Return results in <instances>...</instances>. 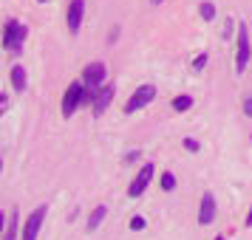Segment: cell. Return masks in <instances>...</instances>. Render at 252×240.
Returning <instances> with one entry per match:
<instances>
[{
  "mask_svg": "<svg viewBox=\"0 0 252 240\" xmlns=\"http://www.w3.org/2000/svg\"><path fill=\"white\" fill-rule=\"evenodd\" d=\"M161 189H164V192L176 189V175H173V172H161Z\"/></svg>",
  "mask_w": 252,
  "mask_h": 240,
  "instance_id": "cell-16",
  "label": "cell"
},
{
  "mask_svg": "<svg viewBox=\"0 0 252 240\" xmlns=\"http://www.w3.org/2000/svg\"><path fill=\"white\" fill-rule=\"evenodd\" d=\"M9 80H12V88H14L17 93L26 91V82H29V77H26V68H23V65H14L12 74H9Z\"/></svg>",
  "mask_w": 252,
  "mask_h": 240,
  "instance_id": "cell-11",
  "label": "cell"
},
{
  "mask_svg": "<svg viewBox=\"0 0 252 240\" xmlns=\"http://www.w3.org/2000/svg\"><path fill=\"white\" fill-rule=\"evenodd\" d=\"M173 107H176L179 113H182V110H190V107H193V96H190V93H182V96H176V99H173Z\"/></svg>",
  "mask_w": 252,
  "mask_h": 240,
  "instance_id": "cell-14",
  "label": "cell"
},
{
  "mask_svg": "<svg viewBox=\"0 0 252 240\" xmlns=\"http://www.w3.org/2000/svg\"><path fill=\"white\" fill-rule=\"evenodd\" d=\"M88 102H94V91L85 88V82H71L68 91H65V96H63V116L71 119L82 105H88Z\"/></svg>",
  "mask_w": 252,
  "mask_h": 240,
  "instance_id": "cell-1",
  "label": "cell"
},
{
  "mask_svg": "<svg viewBox=\"0 0 252 240\" xmlns=\"http://www.w3.org/2000/svg\"><path fill=\"white\" fill-rule=\"evenodd\" d=\"M247 226H252V206H250V212H247Z\"/></svg>",
  "mask_w": 252,
  "mask_h": 240,
  "instance_id": "cell-21",
  "label": "cell"
},
{
  "mask_svg": "<svg viewBox=\"0 0 252 240\" xmlns=\"http://www.w3.org/2000/svg\"><path fill=\"white\" fill-rule=\"evenodd\" d=\"M213 220H216V195L204 192L201 204H198V223H201V226H210Z\"/></svg>",
  "mask_w": 252,
  "mask_h": 240,
  "instance_id": "cell-9",
  "label": "cell"
},
{
  "mask_svg": "<svg viewBox=\"0 0 252 240\" xmlns=\"http://www.w3.org/2000/svg\"><path fill=\"white\" fill-rule=\"evenodd\" d=\"M153 99H156V88H153V85H139L136 91L130 93V99H127L125 113H136V110H142V107L150 105Z\"/></svg>",
  "mask_w": 252,
  "mask_h": 240,
  "instance_id": "cell-4",
  "label": "cell"
},
{
  "mask_svg": "<svg viewBox=\"0 0 252 240\" xmlns=\"http://www.w3.org/2000/svg\"><path fill=\"white\" fill-rule=\"evenodd\" d=\"M105 215H108V206H96V209L91 212V217H88V232H96L99 223L105 220Z\"/></svg>",
  "mask_w": 252,
  "mask_h": 240,
  "instance_id": "cell-13",
  "label": "cell"
},
{
  "mask_svg": "<svg viewBox=\"0 0 252 240\" xmlns=\"http://www.w3.org/2000/svg\"><path fill=\"white\" fill-rule=\"evenodd\" d=\"M216 240H227V238H224V235H218V238H216Z\"/></svg>",
  "mask_w": 252,
  "mask_h": 240,
  "instance_id": "cell-23",
  "label": "cell"
},
{
  "mask_svg": "<svg viewBox=\"0 0 252 240\" xmlns=\"http://www.w3.org/2000/svg\"><path fill=\"white\" fill-rule=\"evenodd\" d=\"M82 14H85V0H71L68 12H65V23H68V31L77 34L82 26Z\"/></svg>",
  "mask_w": 252,
  "mask_h": 240,
  "instance_id": "cell-8",
  "label": "cell"
},
{
  "mask_svg": "<svg viewBox=\"0 0 252 240\" xmlns=\"http://www.w3.org/2000/svg\"><path fill=\"white\" fill-rule=\"evenodd\" d=\"M182 144H184V150H187V153H198V150H201V144H198L195 138H184Z\"/></svg>",
  "mask_w": 252,
  "mask_h": 240,
  "instance_id": "cell-17",
  "label": "cell"
},
{
  "mask_svg": "<svg viewBox=\"0 0 252 240\" xmlns=\"http://www.w3.org/2000/svg\"><path fill=\"white\" fill-rule=\"evenodd\" d=\"M114 99V85H102L99 91H94V113L102 116L108 110V105Z\"/></svg>",
  "mask_w": 252,
  "mask_h": 240,
  "instance_id": "cell-10",
  "label": "cell"
},
{
  "mask_svg": "<svg viewBox=\"0 0 252 240\" xmlns=\"http://www.w3.org/2000/svg\"><path fill=\"white\" fill-rule=\"evenodd\" d=\"M37 3H46V0H37Z\"/></svg>",
  "mask_w": 252,
  "mask_h": 240,
  "instance_id": "cell-24",
  "label": "cell"
},
{
  "mask_svg": "<svg viewBox=\"0 0 252 240\" xmlns=\"http://www.w3.org/2000/svg\"><path fill=\"white\" fill-rule=\"evenodd\" d=\"M250 57H252L250 28H247V23H238V34H235V71H238V74H244V71H247Z\"/></svg>",
  "mask_w": 252,
  "mask_h": 240,
  "instance_id": "cell-3",
  "label": "cell"
},
{
  "mask_svg": "<svg viewBox=\"0 0 252 240\" xmlns=\"http://www.w3.org/2000/svg\"><path fill=\"white\" fill-rule=\"evenodd\" d=\"M20 217H17V209H12L9 212V217H6V232H3V240H17V223Z\"/></svg>",
  "mask_w": 252,
  "mask_h": 240,
  "instance_id": "cell-12",
  "label": "cell"
},
{
  "mask_svg": "<svg viewBox=\"0 0 252 240\" xmlns=\"http://www.w3.org/2000/svg\"><path fill=\"white\" fill-rule=\"evenodd\" d=\"M26 26L20 23V20H6V26H3V48L12 54V57H17L20 51H23V43H26Z\"/></svg>",
  "mask_w": 252,
  "mask_h": 240,
  "instance_id": "cell-2",
  "label": "cell"
},
{
  "mask_svg": "<svg viewBox=\"0 0 252 240\" xmlns=\"http://www.w3.org/2000/svg\"><path fill=\"white\" fill-rule=\"evenodd\" d=\"M150 3H153V6H159V3H161V0H150Z\"/></svg>",
  "mask_w": 252,
  "mask_h": 240,
  "instance_id": "cell-22",
  "label": "cell"
},
{
  "mask_svg": "<svg viewBox=\"0 0 252 240\" xmlns=\"http://www.w3.org/2000/svg\"><path fill=\"white\" fill-rule=\"evenodd\" d=\"M244 113L252 116V96H247V99H244Z\"/></svg>",
  "mask_w": 252,
  "mask_h": 240,
  "instance_id": "cell-20",
  "label": "cell"
},
{
  "mask_svg": "<svg viewBox=\"0 0 252 240\" xmlns=\"http://www.w3.org/2000/svg\"><path fill=\"white\" fill-rule=\"evenodd\" d=\"M204 65H207V54H198L193 59V71H204Z\"/></svg>",
  "mask_w": 252,
  "mask_h": 240,
  "instance_id": "cell-19",
  "label": "cell"
},
{
  "mask_svg": "<svg viewBox=\"0 0 252 240\" xmlns=\"http://www.w3.org/2000/svg\"><path fill=\"white\" fill-rule=\"evenodd\" d=\"M105 74H108L105 62H91V65H85V71H82V82H85V88H88V91H99L102 82H105Z\"/></svg>",
  "mask_w": 252,
  "mask_h": 240,
  "instance_id": "cell-5",
  "label": "cell"
},
{
  "mask_svg": "<svg viewBox=\"0 0 252 240\" xmlns=\"http://www.w3.org/2000/svg\"><path fill=\"white\" fill-rule=\"evenodd\" d=\"M48 215V206H37L32 215L26 217V226H23V240H37V232L43 226V220Z\"/></svg>",
  "mask_w": 252,
  "mask_h": 240,
  "instance_id": "cell-6",
  "label": "cell"
},
{
  "mask_svg": "<svg viewBox=\"0 0 252 240\" xmlns=\"http://www.w3.org/2000/svg\"><path fill=\"white\" fill-rule=\"evenodd\" d=\"M127 226L133 229V232H142V229H145V217H142V215L130 217V223H127Z\"/></svg>",
  "mask_w": 252,
  "mask_h": 240,
  "instance_id": "cell-18",
  "label": "cell"
},
{
  "mask_svg": "<svg viewBox=\"0 0 252 240\" xmlns=\"http://www.w3.org/2000/svg\"><path fill=\"white\" fill-rule=\"evenodd\" d=\"M201 17H204L207 23H210V20H216V3L204 0V3H201Z\"/></svg>",
  "mask_w": 252,
  "mask_h": 240,
  "instance_id": "cell-15",
  "label": "cell"
},
{
  "mask_svg": "<svg viewBox=\"0 0 252 240\" xmlns=\"http://www.w3.org/2000/svg\"><path fill=\"white\" fill-rule=\"evenodd\" d=\"M153 172H156V167H153V164H145V167L136 172V178L130 181V187H127V195H130V198H139V195L148 189V184H150V178H153Z\"/></svg>",
  "mask_w": 252,
  "mask_h": 240,
  "instance_id": "cell-7",
  "label": "cell"
}]
</instances>
